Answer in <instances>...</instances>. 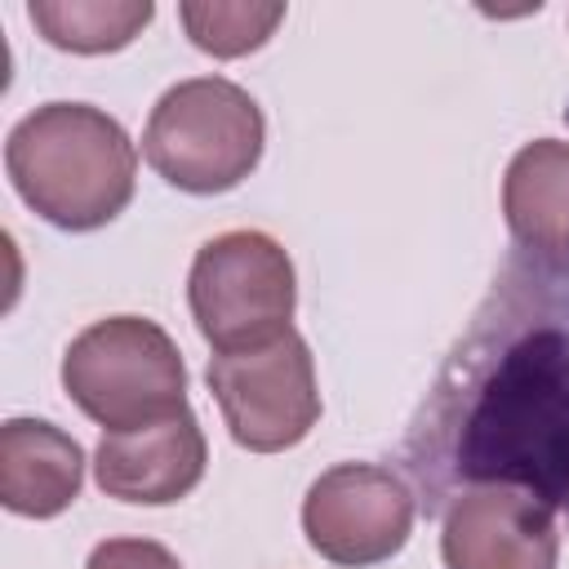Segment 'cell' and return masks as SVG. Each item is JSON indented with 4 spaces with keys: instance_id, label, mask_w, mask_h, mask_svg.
Instances as JSON below:
<instances>
[{
    "instance_id": "cell-1",
    "label": "cell",
    "mask_w": 569,
    "mask_h": 569,
    "mask_svg": "<svg viewBox=\"0 0 569 569\" xmlns=\"http://www.w3.org/2000/svg\"><path fill=\"white\" fill-rule=\"evenodd\" d=\"M493 311L471 325L413 427L422 485L440 467L467 485H516L569 498V276L511 262Z\"/></svg>"
},
{
    "instance_id": "cell-2",
    "label": "cell",
    "mask_w": 569,
    "mask_h": 569,
    "mask_svg": "<svg viewBox=\"0 0 569 569\" xmlns=\"http://www.w3.org/2000/svg\"><path fill=\"white\" fill-rule=\"evenodd\" d=\"M4 173L18 200L62 231L116 222L138 182V147L116 116L89 102H44L4 138Z\"/></svg>"
},
{
    "instance_id": "cell-3",
    "label": "cell",
    "mask_w": 569,
    "mask_h": 569,
    "mask_svg": "<svg viewBox=\"0 0 569 569\" xmlns=\"http://www.w3.org/2000/svg\"><path fill=\"white\" fill-rule=\"evenodd\" d=\"M262 147V107L227 76H191L169 84L142 129L147 164L187 196H222L240 187L258 169Z\"/></svg>"
},
{
    "instance_id": "cell-4",
    "label": "cell",
    "mask_w": 569,
    "mask_h": 569,
    "mask_svg": "<svg viewBox=\"0 0 569 569\" xmlns=\"http://www.w3.org/2000/svg\"><path fill=\"white\" fill-rule=\"evenodd\" d=\"M62 391L102 431H138L191 409L182 351L147 316L84 325L62 351Z\"/></svg>"
},
{
    "instance_id": "cell-5",
    "label": "cell",
    "mask_w": 569,
    "mask_h": 569,
    "mask_svg": "<svg viewBox=\"0 0 569 569\" xmlns=\"http://www.w3.org/2000/svg\"><path fill=\"white\" fill-rule=\"evenodd\" d=\"M187 307L213 356L276 342L293 329L298 307L289 249L253 227L204 240L187 271Z\"/></svg>"
},
{
    "instance_id": "cell-6",
    "label": "cell",
    "mask_w": 569,
    "mask_h": 569,
    "mask_svg": "<svg viewBox=\"0 0 569 569\" xmlns=\"http://www.w3.org/2000/svg\"><path fill=\"white\" fill-rule=\"evenodd\" d=\"M204 382L231 440L249 453H284L320 422L316 356L298 329L267 347L209 356Z\"/></svg>"
},
{
    "instance_id": "cell-7",
    "label": "cell",
    "mask_w": 569,
    "mask_h": 569,
    "mask_svg": "<svg viewBox=\"0 0 569 569\" xmlns=\"http://www.w3.org/2000/svg\"><path fill=\"white\" fill-rule=\"evenodd\" d=\"M413 489L378 462H338L320 471L302 498V533L311 551L342 569L391 560L413 533Z\"/></svg>"
},
{
    "instance_id": "cell-8",
    "label": "cell",
    "mask_w": 569,
    "mask_h": 569,
    "mask_svg": "<svg viewBox=\"0 0 569 569\" xmlns=\"http://www.w3.org/2000/svg\"><path fill=\"white\" fill-rule=\"evenodd\" d=\"M445 569H556V507L516 485H471L440 516Z\"/></svg>"
},
{
    "instance_id": "cell-9",
    "label": "cell",
    "mask_w": 569,
    "mask_h": 569,
    "mask_svg": "<svg viewBox=\"0 0 569 569\" xmlns=\"http://www.w3.org/2000/svg\"><path fill=\"white\" fill-rule=\"evenodd\" d=\"M204 467L209 440L191 409L138 431H102L93 453L98 489L133 507H169L187 498L204 480Z\"/></svg>"
},
{
    "instance_id": "cell-10",
    "label": "cell",
    "mask_w": 569,
    "mask_h": 569,
    "mask_svg": "<svg viewBox=\"0 0 569 569\" xmlns=\"http://www.w3.org/2000/svg\"><path fill=\"white\" fill-rule=\"evenodd\" d=\"M502 218L525 262L569 276V142L533 138L502 173Z\"/></svg>"
},
{
    "instance_id": "cell-11",
    "label": "cell",
    "mask_w": 569,
    "mask_h": 569,
    "mask_svg": "<svg viewBox=\"0 0 569 569\" xmlns=\"http://www.w3.org/2000/svg\"><path fill=\"white\" fill-rule=\"evenodd\" d=\"M84 485V449L44 418H9L0 427V502L27 520L62 516Z\"/></svg>"
},
{
    "instance_id": "cell-12",
    "label": "cell",
    "mask_w": 569,
    "mask_h": 569,
    "mask_svg": "<svg viewBox=\"0 0 569 569\" xmlns=\"http://www.w3.org/2000/svg\"><path fill=\"white\" fill-rule=\"evenodd\" d=\"M31 27L67 53H116L142 36V27L156 18L151 0H31L27 4Z\"/></svg>"
},
{
    "instance_id": "cell-13",
    "label": "cell",
    "mask_w": 569,
    "mask_h": 569,
    "mask_svg": "<svg viewBox=\"0 0 569 569\" xmlns=\"http://www.w3.org/2000/svg\"><path fill=\"white\" fill-rule=\"evenodd\" d=\"M178 22L200 53L244 58L276 36V27L284 22V4L280 0H267V4H258V0H187V4H178Z\"/></svg>"
},
{
    "instance_id": "cell-14",
    "label": "cell",
    "mask_w": 569,
    "mask_h": 569,
    "mask_svg": "<svg viewBox=\"0 0 569 569\" xmlns=\"http://www.w3.org/2000/svg\"><path fill=\"white\" fill-rule=\"evenodd\" d=\"M84 569H182V560L156 538H107L89 551Z\"/></svg>"
},
{
    "instance_id": "cell-15",
    "label": "cell",
    "mask_w": 569,
    "mask_h": 569,
    "mask_svg": "<svg viewBox=\"0 0 569 569\" xmlns=\"http://www.w3.org/2000/svg\"><path fill=\"white\" fill-rule=\"evenodd\" d=\"M560 511H565V520H569V498H565V502H560Z\"/></svg>"
}]
</instances>
